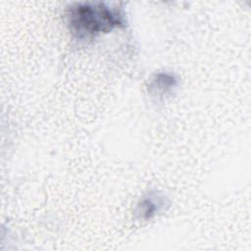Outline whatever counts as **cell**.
I'll return each instance as SVG.
<instances>
[{"mask_svg": "<svg viewBox=\"0 0 251 251\" xmlns=\"http://www.w3.org/2000/svg\"><path fill=\"white\" fill-rule=\"evenodd\" d=\"M71 30L78 38H88L108 32L124 25V17L116 9L104 4H77L69 13Z\"/></svg>", "mask_w": 251, "mask_h": 251, "instance_id": "obj_1", "label": "cell"}, {"mask_svg": "<svg viewBox=\"0 0 251 251\" xmlns=\"http://www.w3.org/2000/svg\"><path fill=\"white\" fill-rule=\"evenodd\" d=\"M164 204L163 201L160 200L156 195H150L148 197L143 198V200L138 205V212L143 219L152 218Z\"/></svg>", "mask_w": 251, "mask_h": 251, "instance_id": "obj_2", "label": "cell"}]
</instances>
